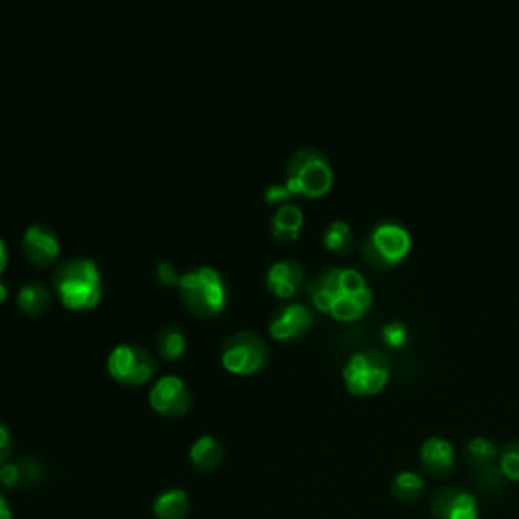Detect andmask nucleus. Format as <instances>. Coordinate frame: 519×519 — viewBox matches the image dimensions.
Returning <instances> with one entry per match:
<instances>
[{"mask_svg":"<svg viewBox=\"0 0 519 519\" xmlns=\"http://www.w3.org/2000/svg\"><path fill=\"white\" fill-rule=\"evenodd\" d=\"M313 307L337 321L351 323L365 317L374 305V290L365 276L349 266H331L309 284Z\"/></svg>","mask_w":519,"mask_h":519,"instance_id":"nucleus-1","label":"nucleus"},{"mask_svg":"<svg viewBox=\"0 0 519 519\" xmlns=\"http://www.w3.org/2000/svg\"><path fill=\"white\" fill-rule=\"evenodd\" d=\"M53 290L69 311H92L104 299V276L90 256H69L57 264L51 276Z\"/></svg>","mask_w":519,"mask_h":519,"instance_id":"nucleus-2","label":"nucleus"},{"mask_svg":"<svg viewBox=\"0 0 519 519\" xmlns=\"http://www.w3.org/2000/svg\"><path fill=\"white\" fill-rule=\"evenodd\" d=\"M177 288L183 305L203 319L221 315L232 301L230 284L224 272L211 264H199L183 272Z\"/></svg>","mask_w":519,"mask_h":519,"instance_id":"nucleus-3","label":"nucleus"},{"mask_svg":"<svg viewBox=\"0 0 519 519\" xmlns=\"http://www.w3.org/2000/svg\"><path fill=\"white\" fill-rule=\"evenodd\" d=\"M284 183L292 195L307 199L325 197L333 183L335 171L329 157L317 146H301L288 157L284 165Z\"/></svg>","mask_w":519,"mask_h":519,"instance_id":"nucleus-4","label":"nucleus"},{"mask_svg":"<svg viewBox=\"0 0 519 519\" xmlns=\"http://www.w3.org/2000/svg\"><path fill=\"white\" fill-rule=\"evenodd\" d=\"M341 378L351 396H378L386 390L392 378V361L386 351L365 347L347 357L341 369Z\"/></svg>","mask_w":519,"mask_h":519,"instance_id":"nucleus-5","label":"nucleus"},{"mask_svg":"<svg viewBox=\"0 0 519 519\" xmlns=\"http://www.w3.org/2000/svg\"><path fill=\"white\" fill-rule=\"evenodd\" d=\"M219 359L230 374L254 376L270 363V345L258 331L240 329L221 341Z\"/></svg>","mask_w":519,"mask_h":519,"instance_id":"nucleus-6","label":"nucleus"},{"mask_svg":"<svg viewBox=\"0 0 519 519\" xmlns=\"http://www.w3.org/2000/svg\"><path fill=\"white\" fill-rule=\"evenodd\" d=\"M412 250L410 232L396 224V221H384L367 232L361 242V254L369 266L378 270H390L402 264Z\"/></svg>","mask_w":519,"mask_h":519,"instance_id":"nucleus-7","label":"nucleus"},{"mask_svg":"<svg viewBox=\"0 0 519 519\" xmlns=\"http://www.w3.org/2000/svg\"><path fill=\"white\" fill-rule=\"evenodd\" d=\"M106 369L116 382L124 386H140L155 376L157 359L144 345L122 341L110 349Z\"/></svg>","mask_w":519,"mask_h":519,"instance_id":"nucleus-8","label":"nucleus"},{"mask_svg":"<svg viewBox=\"0 0 519 519\" xmlns=\"http://www.w3.org/2000/svg\"><path fill=\"white\" fill-rule=\"evenodd\" d=\"M148 402H151L155 412L169 418H179L191 410L193 392L181 376L163 374L148 390Z\"/></svg>","mask_w":519,"mask_h":519,"instance_id":"nucleus-9","label":"nucleus"},{"mask_svg":"<svg viewBox=\"0 0 519 519\" xmlns=\"http://www.w3.org/2000/svg\"><path fill=\"white\" fill-rule=\"evenodd\" d=\"M315 325V313L305 303H284L274 309L268 321V333L276 341H299Z\"/></svg>","mask_w":519,"mask_h":519,"instance_id":"nucleus-10","label":"nucleus"},{"mask_svg":"<svg viewBox=\"0 0 519 519\" xmlns=\"http://www.w3.org/2000/svg\"><path fill=\"white\" fill-rule=\"evenodd\" d=\"M21 246L27 260L41 268L55 264L61 254V238L47 224H29L21 236Z\"/></svg>","mask_w":519,"mask_h":519,"instance_id":"nucleus-11","label":"nucleus"},{"mask_svg":"<svg viewBox=\"0 0 519 519\" xmlns=\"http://www.w3.org/2000/svg\"><path fill=\"white\" fill-rule=\"evenodd\" d=\"M305 280L307 274L303 264L292 258L272 262L264 274V286L268 288V292L278 296V299H292L294 294H299L303 290Z\"/></svg>","mask_w":519,"mask_h":519,"instance_id":"nucleus-12","label":"nucleus"},{"mask_svg":"<svg viewBox=\"0 0 519 519\" xmlns=\"http://www.w3.org/2000/svg\"><path fill=\"white\" fill-rule=\"evenodd\" d=\"M434 519H479L475 495L463 487H442L430 503Z\"/></svg>","mask_w":519,"mask_h":519,"instance_id":"nucleus-13","label":"nucleus"},{"mask_svg":"<svg viewBox=\"0 0 519 519\" xmlns=\"http://www.w3.org/2000/svg\"><path fill=\"white\" fill-rule=\"evenodd\" d=\"M420 461L422 467L432 475V477H449L455 469L457 455L455 447L440 436H430L420 449Z\"/></svg>","mask_w":519,"mask_h":519,"instance_id":"nucleus-14","label":"nucleus"},{"mask_svg":"<svg viewBox=\"0 0 519 519\" xmlns=\"http://www.w3.org/2000/svg\"><path fill=\"white\" fill-rule=\"evenodd\" d=\"M303 226H305V213L299 205L292 203V201L284 203V205H278L270 213V219H268L270 234L278 242H284V244L299 240L301 232H303Z\"/></svg>","mask_w":519,"mask_h":519,"instance_id":"nucleus-15","label":"nucleus"},{"mask_svg":"<svg viewBox=\"0 0 519 519\" xmlns=\"http://www.w3.org/2000/svg\"><path fill=\"white\" fill-rule=\"evenodd\" d=\"M226 449L224 442H221L217 436L213 434H201L195 438V442L191 444L189 449V459L191 463L199 469V471H213L224 461Z\"/></svg>","mask_w":519,"mask_h":519,"instance_id":"nucleus-16","label":"nucleus"},{"mask_svg":"<svg viewBox=\"0 0 519 519\" xmlns=\"http://www.w3.org/2000/svg\"><path fill=\"white\" fill-rule=\"evenodd\" d=\"M51 305V290L43 280H29L17 290V307L21 313L37 317Z\"/></svg>","mask_w":519,"mask_h":519,"instance_id":"nucleus-17","label":"nucleus"},{"mask_svg":"<svg viewBox=\"0 0 519 519\" xmlns=\"http://www.w3.org/2000/svg\"><path fill=\"white\" fill-rule=\"evenodd\" d=\"M155 347H157L159 357H163L167 361H177L179 357L185 355V351L189 347L187 331L175 323L163 325L155 335Z\"/></svg>","mask_w":519,"mask_h":519,"instance_id":"nucleus-18","label":"nucleus"},{"mask_svg":"<svg viewBox=\"0 0 519 519\" xmlns=\"http://www.w3.org/2000/svg\"><path fill=\"white\" fill-rule=\"evenodd\" d=\"M323 246L339 256H349L355 250L353 228L345 219H333L323 230Z\"/></svg>","mask_w":519,"mask_h":519,"instance_id":"nucleus-19","label":"nucleus"},{"mask_svg":"<svg viewBox=\"0 0 519 519\" xmlns=\"http://www.w3.org/2000/svg\"><path fill=\"white\" fill-rule=\"evenodd\" d=\"M153 511L157 519H187L189 515V497L183 489H167L163 491L155 503Z\"/></svg>","mask_w":519,"mask_h":519,"instance_id":"nucleus-20","label":"nucleus"},{"mask_svg":"<svg viewBox=\"0 0 519 519\" xmlns=\"http://www.w3.org/2000/svg\"><path fill=\"white\" fill-rule=\"evenodd\" d=\"M465 457H467V463L479 471V469L493 467V463L499 459V449L493 440H489L485 436H475L467 442Z\"/></svg>","mask_w":519,"mask_h":519,"instance_id":"nucleus-21","label":"nucleus"},{"mask_svg":"<svg viewBox=\"0 0 519 519\" xmlns=\"http://www.w3.org/2000/svg\"><path fill=\"white\" fill-rule=\"evenodd\" d=\"M424 479L414 473V471H402L394 477L392 481V493L396 499L406 501V503H414L424 495Z\"/></svg>","mask_w":519,"mask_h":519,"instance_id":"nucleus-22","label":"nucleus"},{"mask_svg":"<svg viewBox=\"0 0 519 519\" xmlns=\"http://www.w3.org/2000/svg\"><path fill=\"white\" fill-rule=\"evenodd\" d=\"M499 473L509 481H519V440L507 442L499 451Z\"/></svg>","mask_w":519,"mask_h":519,"instance_id":"nucleus-23","label":"nucleus"},{"mask_svg":"<svg viewBox=\"0 0 519 519\" xmlns=\"http://www.w3.org/2000/svg\"><path fill=\"white\" fill-rule=\"evenodd\" d=\"M382 341L390 347V349H404L410 341V329L406 323L402 321H388L382 331Z\"/></svg>","mask_w":519,"mask_h":519,"instance_id":"nucleus-24","label":"nucleus"},{"mask_svg":"<svg viewBox=\"0 0 519 519\" xmlns=\"http://www.w3.org/2000/svg\"><path fill=\"white\" fill-rule=\"evenodd\" d=\"M27 467L29 465L21 467V465L9 463V461L5 465H0V483L9 489H15L27 477Z\"/></svg>","mask_w":519,"mask_h":519,"instance_id":"nucleus-25","label":"nucleus"},{"mask_svg":"<svg viewBox=\"0 0 519 519\" xmlns=\"http://www.w3.org/2000/svg\"><path fill=\"white\" fill-rule=\"evenodd\" d=\"M292 191L288 189V185L284 181H278V183H270L266 189H264V201L270 203V205H284V203H290L292 199Z\"/></svg>","mask_w":519,"mask_h":519,"instance_id":"nucleus-26","label":"nucleus"},{"mask_svg":"<svg viewBox=\"0 0 519 519\" xmlns=\"http://www.w3.org/2000/svg\"><path fill=\"white\" fill-rule=\"evenodd\" d=\"M155 276H157V280H161L163 284H179V278H181V274L177 272V268H175V264H171L169 260H161V262H157V266H155Z\"/></svg>","mask_w":519,"mask_h":519,"instance_id":"nucleus-27","label":"nucleus"},{"mask_svg":"<svg viewBox=\"0 0 519 519\" xmlns=\"http://www.w3.org/2000/svg\"><path fill=\"white\" fill-rule=\"evenodd\" d=\"M13 453V434L0 422V465H5Z\"/></svg>","mask_w":519,"mask_h":519,"instance_id":"nucleus-28","label":"nucleus"},{"mask_svg":"<svg viewBox=\"0 0 519 519\" xmlns=\"http://www.w3.org/2000/svg\"><path fill=\"white\" fill-rule=\"evenodd\" d=\"M7 266H9V246H7L5 238L0 236V276H3Z\"/></svg>","mask_w":519,"mask_h":519,"instance_id":"nucleus-29","label":"nucleus"},{"mask_svg":"<svg viewBox=\"0 0 519 519\" xmlns=\"http://www.w3.org/2000/svg\"><path fill=\"white\" fill-rule=\"evenodd\" d=\"M0 519H13V509L9 499L0 493Z\"/></svg>","mask_w":519,"mask_h":519,"instance_id":"nucleus-30","label":"nucleus"},{"mask_svg":"<svg viewBox=\"0 0 519 519\" xmlns=\"http://www.w3.org/2000/svg\"><path fill=\"white\" fill-rule=\"evenodd\" d=\"M7 296H9V284L0 278V301H5Z\"/></svg>","mask_w":519,"mask_h":519,"instance_id":"nucleus-31","label":"nucleus"}]
</instances>
